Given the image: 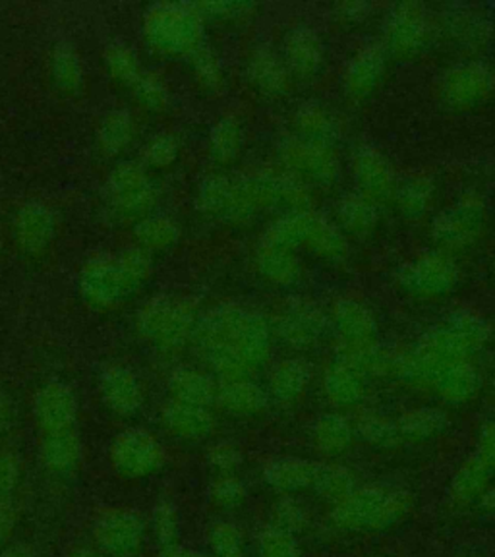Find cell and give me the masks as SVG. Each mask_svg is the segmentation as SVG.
Returning <instances> with one entry per match:
<instances>
[{
    "mask_svg": "<svg viewBox=\"0 0 495 557\" xmlns=\"http://www.w3.org/2000/svg\"><path fill=\"white\" fill-rule=\"evenodd\" d=\"M208 462L215 474H238L243 469L244 453L233 442H218L209 447Z\"/></svg>",
    "mask_w": 495,
    "mask_h": 557,
    "instance_id": "ab89813d",
    "label": "cell"
},
{
    "mask_svg": "<svg viewBox=\"0 0 495 557\" xmlns=\"http://www.w3.org/2000/svg\"><path fill=\"white\" fill-rule=\"evenodd\" d=\"M253 549H256V557H305L298 536L281 531L271 522L261 527L256 534Z\"/></svg>",
    "mask_w": 495,
    "mask_h": 557,
    "instance_id": "d6a6232c",
    "label": "cell"
},
{
    "mask_svg": "<svg viewBox=\"0 0 495 557\" xmlns=\"http://www.w3.org/2000/svg\"><path fill=\"white\" fill-rule=\"evenodd\" d=\"M322 389L335 409H355L368 395V375L335 358L323 372Z\"/></svg>",
    "mask_w": 495,
    "mask_h": 557,
    "instance_id": "8fae6325",
    "label": "cell"
},
{
    "mask_svg": "<svg viewBox=\"0 0 495 557\" xmlns=\"http://www.w3.org/2000/svg\"><path fill=\"white\" fill-rule=\"evenodd\" d=\"M256 265L261 275L275 285H290L300 275V265L295 252L261 243L256 253Z\"/></svg>",
    "mask_w": 495,
    "mask_h": 557,
    "instance_id": "484cf974",
    "label": "cell"
},
{
    "mask_svg": "<svg viewBox=\"0 0 495 557\" xmlns=\"http://www.w3.org/2000/svg\"><path fill=\"white\" fill-rule=\"evenodd\" d=\"M355 178L360 196H364L372 203L387 200L395 191L392 166L374 148H362L358 151L355 159Z\"/></svg>",
    "mask_w": 495,
    "mask_h": 557,
    "instance_id": "9a60e30c",
    "label": "cell"
},
{
    "mask_svg": "<svg viewBox=\"0 0 495 557\" xmlns=\"http://www.w3.org/2000/svg\"><path fill=\"white\" fill-rule=\"evenodd\" d=\"M240 132L236 128L233 122H223L221 128H219L218 139H215V146H218V153L223 161H233L238 149H240Z\"/></svg>",
    "mask_w": 495,
    "mask_h": 557,
    "instance_id": "b9f144b4",
    "label": "cell"
},
{
    "mask_svg": "<svg viewBox=\"0 0 495 557\" xmlns=\"http://www.w3.org/2000/svg\"><path fill=\"white\" fill-rule=\"evenodd\" d=\"M173 392L176 400L198 405V407H209L213 400L218 399V385L211 382L208 375L194 370H183L174 375Z\"/></svg>",
    "mask_w": 495,
    "mask_h": 557,
    "instance_id": "1f68e13d",
    "label": "cell"
},
{
    "mask_svg": "<svg viewBox=\"0 0 495 557\" xmlns=\"http://www.w3.org/2000/svg\"><path fill=\"white\" fill-rule=\"evenodd\" d=\"M270 522L281 531L300 536L312 529V509L298 496H279L271 505Z\"/></svg>",
    "mask_w": 495,
    "mask_h": 557,
    "instance_id": "4316f807",
    "label": "cell"
},
{
    "mask_svg": "<svg viewBox=\"0 0 495 557\" xmlns=\"http://www.w3.org/2000/svg\"><path fill=\"white\" fill-rule=\"evenodd\" d=\"M69 557H101L97 554L96 549L87 548V546H78V548L72 549Z\"/></svg>",
    "mask_w": 495,
    "mask_h": 557,
    "instance_id": "681fc988",
    "label": "cell"
},
{
    "mask_svg": "<svg viewBox=\"0 0 495 557\" xmlns=\"http://www.w3.org/2000/svg\"><path fill=\"white\" fill-rule=\"evenodd\" d=\"M355 435L374 449H395L400 444L397 420L378 409H360L352 420Z\"/></svg>",
    "mask_w": 495,
    "mask_h": 557,
    "instance_id": "cb8c5ba5",
    "label": "cell"
},
{
    "mask_svg": "<svg viewBox=\"0 0 495 557\" xmlns=\"http://www.w3.org/2000/svg\"><path fill=\"white\" fill-rule=\"evenodd\" d=\"M0 557H34V552L26 544H12L0 552Z\"/></svg>",
    "mask_w": 495,
    "mask_h": 557,
    "instance_id": "c3c4849f",
    "label": "cell"
},
{
    "mask_svg": "<svg viewBox=\"0 0 495 557\" xmlns=\"http://www.w3.org/2000/svg\"><path fill=\"white\" fill-rule=\"evenodd\" d=\"M218 400L223 409L236 417H258L270 407V393L253 377L223 380L218 385Z\"/></svg>",
    "mask_w": 495,
    "mask_h": 557,
    "instance_id": "2e32d148",
    "label": "cell"
},
{
    "mask_svg": "<svg viewBox=\"0 0 495 557\" xmlns=\"http://www.w3.org/2000/svg\"><path fill=\"white\" fill-rule=\"evenodd\" d=\"M250 496L248 484L238 474H215L208 487L211 505L219 511H236Z\"/></svg>",
    "mask_w": 495,
    "mask_h": 557,
    "instance_id": "836d02e7",
    "label": "cell"
},
{
    "mask_svg": "<svg viewBox=\"0 0 495 557\" xmlns=\"http://www.w3.org/2000/svg\"><path fill=\"white\" fill-rule=\"evenodd\" d=\"M296 128H298L300 138L320 141L327 146H330L331 138L335 136V122L318 104L300 107V111L296 114Z\"/></svg>",
    "mask_w": 495,
    "mask_h": 557,
    "instance_id": "8d00e7d4",
    "label": "cell"
},
{
    "mask_svg": "<svg viewBox=\"0 0 495 557\" xmlns=\"http://www.w3.org/2000/svg\"><path fill=\"white\" fill-rule=\"evenodd\" d=\"M161 557H213L209 552H201V549L186 548L181 544H174L169 548H163Z\"/></svg>",
    "mask_w": 495,
    "mask_h": 557,
    "instance_id": "bcb514c9",
    "label": "cell"
},
{
    "mask_svg": "<svg viewBox=\"0 0 495 557\" xmlns=\"http://www.w3.org/2000/svg\"><path fill=\"white\" fill-rule=\"evenodd\" d=\"M357 435L352 420L339 412H325L318 418L310 430V442L315 453L325 461H337L345 457L355 444Z\"/></svg>",
    "mask_w": 495,
    "mask_h": 557,
    "instance_id": "4fadbf2b",
    "label": "cell"
},
{
    "mask_svg": "<svg viewBox=\"0 0 495 557\" xmlns=\"http://www.w3.org/2000/svg\"><path fill=\"white\" fill-rule=\"evenodd\" d=\"M312 380L313 366L306 358H283L271 368L265 389L270 393V399L290 405L308 392Z\"/></svg>",
    "mask_w": 495,
    "mask_h": 557,
    "instance_id": "5bb4252c",
    "label": "cell"
},
{
    "mask_svg": "<svg viewBox=\"0 0 495 557\" xmlns=\"http://www.w3.org/2000/svg\"><path fill=\"white\" fill-rule=\"evenodd\" d=\"M414 494L393 484H360L343 502L330 507L333 529L348 534H378L399 527L414 511Z\"/></svg>",
    "mask_w": 495,
    "mask_h": 557,
    "instance_id": "7a4b0ae2",
    "label": "cell"
},
{
    "mask_svg": "<svg viewBox=\"0 0 495 557\" xmlns=\"http://www.w3.org/2000/svg\"><path fill=\"white\" fill-rule=\"evenodd\" d=\"M91 534L104 554L128 557L141 548L146 536V522L132 509L113 507L97 515Z\"/></svg>",
    "mask_w": 495,
    "mask_h": 557,
    "instance_id": "3957f363",
    "label": "cell"
},
{
    "mask_svg": "<svg viewBox=\"0 0 495 557\" xmlns=\"http://www.w3.org/2000/svg\"><path fill=\"white\" fill-rule=\"evenodd\" d=\"M20 482V462L9 453L0 455V494L10 496Z\"/></svg>",
    "mask_w": 495,
    "mask_h": 557,
    "instance_id": "7bdbcfd3",
    "label": "cell"
},
{
    "mask_svg": "<svg viewBox=\"0 0 495 557\" xmlns=\"http://www.w3.org/2000/svg\"><path fill=\"white\" fill-rule=\"evenodd\" d=\"M203 347L221 382L253 377L270 360V325L252 310H223L209 323Z\"/></svg>",
    "mask_w": 495,
    "mask_h": 557,
    "instance_id": "6da1fadb",
    "label": "cell"
},
{
    "mask_svg": "<svg viewBox=\"0 0 495 557\" xmlns=\"http://www.w3.org/2000/svg\"><path fill=\"white\" fill-rule=\"evenodd\" d=\"M459 271L444 253H426L407 263L399 281L409 293L418 296H444L457 285Z\"/></svg>",
    "mask_w": 495,
    "mask_h": 557,
    "instance_id": "8992f818",
    "label": "cell"
},
{
    "mask_svg": "<svg viewBox=\"0 0 495 557\" xmlns=\"http://www.w3.org/2000/svg\"><path fill=\"white\" fill-rule=\"evenodd\" d=\"M455 557H479L477 554H470V552H465V554H457Z\"/></svg>",
    "mask_w": 495,
    "mask_h": 557,
    "instance_id": "816d5d0a",
    "label": "cell"
},
{
    "mask_svg": "<svg viewBox=\"0 0 495 557\" xmlns=\"http://www.w3.org/2000/svg\"><path fill=\"white\" fill-rule=\"evenodd\" d=\"M432 200H434V186L424 176L407 178L395 191L397 206L409 218L422 215L430 208Z\"/></svg>",
    "mask_w": 495,
    "mask_h": 557,
    "instance_id": "d590c367",
    "label": "cell"
},
{
    "mask_svg": "<svg viewBox=\"0 0 495 557\" xmlns=\"http://www.w3.org/2000/svg\"><path fill=\"white\" fill-rule=\"evenodd\" d=\"M320 462L295 455L273 457L263 465L261 480L277 496H300L312 490Z\"/></svg>",
    "mask_w": 495,
    "mask_h": 557,
    "instance_id": "9c48e42d",
    "label": "cell"
},
{
    "mask_svg": "<svg viewBox=\"0 0 495 557\" xmlns=\"http://www.w3.org/2000/svg\"><path fill=\"white\" fill-rule=\"evenodd\" d=\"M495 78L490 69L479 62H467L445 74L442 94L455 109H472L494 91Z\"/></svg>",
    "mask_w": 495,
    "mask_h": 557,
    "instance_id": "ba28073f",
    "label": "cell"
},
{
    "mask_svg": "<svg viewBox=\"0 0 495 557\" xmlns=\"http://www.w3.org/2000/svg\"><path fill=\"white\" fill-rule=\"evenodd\" d=\"M397 428H399L400 442L428 444L447 432L449 417L440 407L424 405V407L405 410L397 418Z\"/></svg>",
    "mask_w": 495,
    "mask_h": 557,
    "instance_id": "d6986e66",
    "label": "cell"
},
{
    "mask_svg": "<svg viewBox=\"0 0 495 557\" xmlns=\"http://www.w3.org/2000/svg\"><path fill=\"white\" fill-rule=\"evenodd\" d=\"M283 163L296 178H306L315 184H330L339 176V161L327 144L310 139H283L279 148Z\"/></svg>",
    "mask_w": 495,
    "mask_h": 557,
    "instance_id": "277c9868",
    "label": "cell"
},
{
    "mask_svg": "<svg viewBox=\"0 0 495 557\" xmlns=\"http://www.w3.org/2000/svg\"><path fill=\"white\" fill-rule=\"evenodd\" d=\"M72 417V403L61 389H52L47 392L41 403H39V418L45 426L59 432L66 426Z\"/></svg>",
    "mask_w": 495,
    "mask_h": 557,
    "instance_id": "f35d334b",
    "label": "cell"
},
{
    "mask_svg": "<svg viewBox=\"0 0 495 557\" xmlns=\"http://www.w3.org/2000/svg\"><path fill=\"white\" fill-rule=\"evenodd\" d=\"M111 461L122 476L146 479L165 465V451L151 435L132 432L114 444Z\"/></svg>",
    "mask_w": 495,
    "mask_h": 557,
    "instance_id": "52a82bcc",
    "label": "cell"
},
{
    "mask_svg": "<svg viewBox=\"0 0 495 557\" xmlns=\"http://www.w3.org/2000/svg\"><path fill=\"white\" fill-rule=\"evenodd\" d=\"M492 389H494V397H495V370H494V377H492Z\"/></svg>",
    "mask_w": 495,
    "mask_h": 557,
    "instance_id": "f5cc1de1",
    "label": "cell"
},
{
    "mask_svg": "<svg viewBox=\"0 0 495 557\" xmlns=\"http://www.w3.org/2000/svg\"><path fill=\"white\" fill-rule=\"evenodd\" d=\"M16 524V509L12 504V497L0 494V546L12 536Z\"/></svg>",
    "mask_w": 495,
    "mask_h": 557,
    "instance_id": "f6af8a7d",
    "label": "cell"
},
{
    "mask_svg": "<svg viewBox=\"0 0 495 557\" xmlns=\"http://www.w3.org/2000/svg\"><path fill=\"white\" fill-rule=\"evenodd\" d=\"M385 69V54L380 47L370 45L348 62L345 72V89L350 97H368L374 91Z\"/></svg>",
    "mask_w": 495,
    "mask_h": 557,
    "instance_id": "ffe728a7",
    "label": "cell"
},
{
    "mask_svg": "<svg viewBox=\"0 0 495 557\" xmlns=\"http://www.w3.org/2000/svg\"><path fill=\"white\" fill-rule=\"evenodd\" d=\"M486 226V209L484 203L474 198L457 201L451 208L445 209L434 221L435 243L447 250H462L474 243Z\"/></svg>",
    "mask_w": 495,
    "mask_h": 557,
    "instance_id": "5b68a950",
    "label": "cell"
},
{
    "mask_svg": "<svg viewBox=\"0 0 495 557\" xmlns=\"http://www.w3.org/2000/svg\"><path fill=\"white\" fill-rule=\"evenodd\" d=\"M494 480V472L487 469L486 465H482L474 455H469L467 459H462L449 479L447 502L453 509H469L472 505L479 504L480 497Z\"/></svg>",
    "mask_w": 495,
    "mask_h": 557,
    "instance_id": "7c38bea8",
    "label": "cell"
},
{
    "mask_svg": "<svg viewBox=\"0 0 495 557\" xmlns=\"http://www.w3.org/2000/svg\"><path fill=\"white\" fill-rule=\"evenodd\" d=\"M151 529H153L157 542H159L163 548L178 544V536H181V513H178V507L174 505V502H171V499H161V502L153 507Z\"/></svg>",
    "mask_w": 495,
    "mask_h": 557,
    "instance_id": "74e56055",
    "label": "cell"
},
{
    "mask_svg": "<svg viewBox=\"0 0 495 557\" xmlns=\"http://www.w3.org/2000/svg\"><path fill=\"white\" fill-rule=\"evenodd\" d=\"M477 507H479L482 513L487 515V517H495V480L487 486L486 492L482 494Z\"/></svg>",
    "mask_w": 495,
    "mask_h": 557,
    "instance_id": "7dc6e473",
    "label": "cell"
},
{
    "mask_svg": "<svg viewBox=\"0 0 495 557\" xmlns=\"http://www.w3.org/2000/svg\"><path fill=\"white\" fill-rule=\"evenodd\" d=\"M165 420L174 434L194 442L208 437L213 430V417L208 407H198L181 400H174L166 409Z\"/></svg>",
    "mask_w": 495,
    "mask_h": 557,
    "instance_id": "d4e9b609",
    "label": "cell"
},
{
    "mask_svg": "<svg viewBox=\"0 0 495 557\" xmlns=\"http://www.w3.org/2000/svg\"><path fill=\"white\" fill-rule=\"evenodd\" d=\"M208 552L213 557H244L248 539L243 527L231 519H218L206 531Z\"/></svg>",
    "mask_w": 495,
    "mask_h": 557,
    "instance_id": "83f0119b",
    "label": "cell"
},
{
    "mask_svg": "<svg viewBox=\"0 0 495 557\" xmlns=\"http://www.w3.org/2000/svg\"><path fill=\"white\" fill-rule=\"evenodd\" d=\"M480 387L482 374L479 368L472 364V360H462L437 375L430 389H434L435 395L447 405H465L479 395Z\"/></svg>",
    "mask_w": 495,
    "mask_h": 557,
    "instance_id": "ac0fdd59",
    "label": "cell"
},
{
    "mask_svg": "<svg viewBox=\"0 0 495 557\" xmlns=\"http://www.w3.org/2000/svg\"><path fill=\"white\" fill-rule=\"evenodd\" d=\"M323 47L320 37L312 29L300 27L288 35L285 44V66L296 76H313L322 69Z\"/></svg>",
    "mask_w": 495,
    "mask_h": 557,
    "instance_id": "603a6c76",
    "label": "cell"
},
{
    "mask_svg": "<svg viewBox=\"0 0 495 557\" xmlns=\"http://www.w3.org/2000/svg\"><path fill=\"white\" fill-rule=\"evenodd\" d=\"M79 461V445L72 435L57 434L47 437L41 447V462L47 470L62 474L74 469Z\"/></svg>",
    "mask_w": 495,
    "mask_h": 557,
    "instance_id": "e575fe53",
    "label": "cell"
},
{
    "mask_svg": "<svg viewBox=\"0 0 495 557\" xmlns=\"http://www.w3.org/2000/svg\"><path fill=\"white\" fill-rule=\"evenodd\" d=\"M4 424H7V410L0 405V430L4 428Z\"/></svg>",
    "mask_w": 495,
    "mask_h": 557,
    "instance_id": "f907efd6",
    "label": "cell"
},
{
    "mask_svg": "<svg viewBox=\"0 0 495 557\" xmlns=\"http://www.w3.org/2000/svg\"><path fill=\"white\" fill-rule=\"evenodd\" d=\"M387 47L400 59H410L426 44V14L420 4L405 2L393 10L387 22Z\"/></svg>",
    "mask_w": 495,
    "mask_h": 557,
    "instance_id": "30bf717a",
    "label": "cell"
},
{
    "mask_svg": "<svg viewBox=\"0 0 495 557\" xmlns=\"http://www.w3.org/2000/svg\"><path fill=\"white\" fill-rule=\"evenodd\" d=\"M275 330H277L279 339L283 341L287 347L305 350L322 339L325 322L318 310L308 306H296V308H288L287 312L279 318Z\"/></svg>",
    "mask_w": 495,
    "mask_h": 557,
    "instance_id": "e0dca14e",
    "label": "cell"
},
{
    "mask_svg": "<svg viewBox=\"0 0 495 557\" xmlns=\"http://www.w3.org/2000/svg\"><path fill=\"white\" fill-rule=\"evenodd\" d=\"M305 246L315 256L335 260L347 250V240H345V235L339 226L333 225L325 218L313 215L308 235H306Z\"/></svg>",
    "mask_w": 495,
    "mask_h": 557,
    "instance_id": "f546056e",
    "label": "cell"
},
{
    "mask_svg": "<svg viewBox=\"0 0 495 557\" xmlns=\"http://www.w3.org/2000/svg\"><path fill=\"white\" fill-rule=\"evenodd\" d=\"M358 486H360V480L350 467L343 462L323 461L318 465L312 492L318 499H322L323 504L333 507L350 496Z\"/></svg>",
    "mask_w": 495,
    "mask_h": 557,
    "instance_id": "44dd1931",
    "label": "cell"
},
{
    "mask_svg": "<svg viewBox=\"0 0 495 557\" xmlns=\"http://www.w3.org/2000/svg\"><path fill=\"white\" fill-rule=\"evenodd\" d=\"M333 325L341 345H357L375 341V320L372 312L355 300H343L333 310Z\"/></svg>",
    "mask_w": 495,
    "mask_h": 557,
    "instance_id": "7402d4cb",
    "label": "cell"
},
{
    "mask_svg": "<svg viewBox=\"0 0 495 557\" xmlns=\"http://www.w3.org/2000/svg\"><path fill=\"white\" fill-rule=\"evenodd\" d=\"M472 455L495 474V420H487L480 426L477 449Z\"/></svg>",
    "mask_w": 495,
    "mask_h": 557,
    "instance_id": "60d3db41",
    "label": "cell"
},
{
    "mask_svg": "<svg viewBox=\"0 0 495 557\" xmlns=\"http://www.w3.org/2000/svg\"><path fill=\"white\" fill-rule=\"evenodd\" d=\"M339 223L341 228L348 235H370L378 223L375 203L366 200L364 196H360V194L347 196L345 200L341 201Z\"/></svg>",
    "mask_w": 495,
    "mask_h": 557,
    "instance_id": "4dcf8cb0",
    "label": "cell"
},
{
    "mask_svg": "<svg viewBox=\"0 0 495 557\" xmlns=\"http://www.w3.org/2000/svg\"><path fill=\"white\" fill-rule=\"evenodd\" d=\"M109 393H111V400H113L114 405H119L122 409H128V407L136 405V397H138L136 387H134V383L131 380H126L122 375H116V377L111 380Z\"/></svg>",
    "mask_w": 495,
    "mask_h": 557,
    "instance_id": "ee69618b",
    "label": "cell"
},
{
    "mask_svg": "<svg viewBox=\"0 0 495 557\" xmlns=\"http://www.w3.org/2000/svg\"><path fill=\"white\" fill-rule=\"evenodd\" d=\"M250 78L265 96H283L288 89V69L271 52H258L250 64Z\"/></svg>",
    "mask_w": 495,
    "mask_h": 557,
    "instance_id": "f1b7e54d",
    "label": "cell"
}]
</instances>
